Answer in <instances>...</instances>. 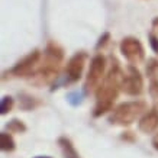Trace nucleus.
I'll return each mask as SVG.
<instances>
[{"label": "nucleus", "mask_w": 158, "mask_h": 158, "mask_svg": "<svg viewBox=\"0 0 158 158\" xmlns=\"http://www.w3.org/2000/svg\"><path fill=\"white\" fill-rule=\"evenodd\" d=\"M123 77V73L120 71L119 65L116 62L113 68L109 71V74L106 76L102 86L96 90V106H94V112H93V115L96 118L105 115L106 112L112 109L115 100L118 99L119 90H122Z\"/></svg>", "instance_id": "obj_1"}, {"label": "nucleus", "mask_w": 158, "mask_h": 158, "mask_svg": "<svg viewBox=\"0 0 158 158\" xmlns=\"http://www.w3.org/2000/svg\"><path fill=\"white\" fill-rule=\"evenodd\" d=\"M62 60H64V49L57 42H49L44 52V64L39 68V77L42 83L48 84L57 78Z\"/></svg>", "instance_id": "obj_2"}, {"label": "nucleus", "mask_w": 158, "mask_h": 158, "mask_svg": "<svg viewBox=\"0 0 158 158\" xmlns=\"http://www.w3.org/2000/svg\"><path fill=\"white\" fill-rule=\"evenodd\" d=\"M147 110V105L142 100H134V102H125L120 103L118 107L113 109L109 120L112 125L118 126H129L138 119L141 115H144Z\"/></svg>", "instance_id": "obj_3"}, {"label": "nucleus", "mask_w": 158, "mask_h": 158, "mask_svg": "<svg viewBox=\"0 0 158 158\" xmlns=\"http://www.w3.org/2000/svg\"><path fill=\"white\" fill-rule=\"evenodd\" d=\"M105 71H106V58L102 54H97L93 57L90 62V68L87 73L86 78V91H94L102 86V81H105Z\"/></svg>", "instance_id": "obj_4"}, {"label": "nucleus", "mask_w": 158, "mask_h": 158, "mask_svg": "<svg viewBox=\"0 0 158 158\" xmlns=\"http://www.w3.org/2000/svg\"><path fill=\"white\" fill-rule=\"evenodd\" d=\"M120 52L128 61L135 65V64H139V62L144 61L145 58V49L142 47V44L138 38H134V36H126L120 41Z\"/></svg>", "instance_id": "obj_5"}, {"label": "nucleus", "mask_w": 158, "mask_h": 158, "mask_svg": "<svg viewBox=\"0 0 158 158\" xmlns=\"http://www.w3.org/2000/svg\"><path fill=\"white\" fill-rule=\"evenodd\" d=\"M39 60H41V52L38 49H34L32 52H29L26 57H23L16 65H15L10 73L13 74L15 77H28L31 74H34L35 68L39 64Z\"/></svg>", "instance_id": "obj_6"}, {"label": "nucleus", "mask_w": 158, "mask_h": 158, "mask_svg": "<svg viewBox=\"0 0 158 158\" xmlns=\"http://www.w3.org/2000/svg\"><path fill=\"white\" fill-rule=\"evenodd\" d=\"M122 90L126 94H131V96H138L144 91L142 76L134 65H131L128 68V74H125L123 81H122Z\"/></svg>", "instance_id": "obj_7"}, {"label": "nucleus", "mask_w": 158, "mask_h": 158, "mask_svg": "<svg viewBox=\"0 0 158 158\" xmlns=\"http://www.w3.org/2000/svg\"><path fill=\"white\" fill-rule=\"evenodd\" d=\"M86 60H87V54L80 51L76 52L70 58V61L67 64V77L70 81H78L80 77L83 74L84 65H86Z\"/></svg>", "instance_id": "obj_8"}, {"label": "nucleus", "mask_w": 158, "mask_h": 158, "mask_svg": "<svg viewBox=\"0 0 158 158\" xmlns=\"http://www.w3.org/2000/svg\"><path fill=\"white\" fill-rule=\"evenodd\" d=\"M138 128L141 132L144 134H151L158 128V109L152 107L151 110H148L141 119H139Z\"/></svg>", "instance_id": "obj_9"}, {"label": "nucleus", "mask_w": 158, "mask_h": 158, "mask_svg": "<svg viewBox=\"0 0 158 158\" xmlns=\"http://www.w3.org/2000/svg\"><path fill=\"white\" fill-rule=\"evenodd\" d=\"M58 145H60V148H61L64 158H80L77 149L74 148L73 142L67 136H61V138L58 139Z\"/></svg>", "instance_id": "obj_10"}, {"label": "nucleus", "mask_w": 158, "mask_h": 158, "mask_svg": "<svg viewBox=\"0 0 158 158\" xmlns=\"http://www.w3.org/2000/svg\"><path fill=\"white\" fill-rule=\"evenodd\" d=\"M0 148H2V151H5V152L15 151L16 144H15V139L10 134H7V132H2L0 134Z\"/></svg>", "instance_id": "obj_11"}, {"label": "nucleus", "mask_w": 158, "mask_h": 158, "mask_svg": "<svg viewBox=\"0 0 158 158\" xmlns=\"http://www.w3.org/2000/svg\"><path fill=\"white\" fill-rule=\"evenodd\" d=\"M13 106H15L13 97H10V96H3V97H2V102H0V113H2V115H6V113H9L10 110L13 109Z\"/></svg>", "instance_id": "obj_12"}, {"label": "nucleus", "mask_w": 158, "mask_h": 158, "mask_svg": "<svg viewBox=\"0 0 158 158\" xmlns=\"http://www.w3.org/2000/svg\"><path fill=\"white\" fill-rule=\"evenodd\" d=\"M6 128H7V131H9V132H13V134H22V132H25V131H26L25 123L22 122V120H18V119L10 120Z\"/></svg>", "instance_id": "obj_13"}, {"label": "nucleus", "mask_w": 158, "mask_h": 158, "mask_svg": "<svg viewBox=\"0 0 158 158\" xmlns=\"http://www.w3.org/2000/svg\"><path fill=\"white\" fill-rule=\"evenodd\" d=\"M68 102H70L73 106L80 105V103L83 102V94L81 93H78V91H74V93H71V94H68Z\"/></svg>", "instance_id": "obj_14"}, {"label": "nucleus", "mask_w": 158, "mask_h": 158, "mask_svg": "<svg viewBox=\"0 0 158 158\" xmlns=\"http://www.w3.org/2000/svg\"><path fill=\"white\" fill-rule=\"evenodd\" d=\"M149 44H151V47H152L154 51L158 54V38L154 34L149 35Z\"/></svg>", "instance_id": "obj_15"}, {"label": "nucleus", "mask_w": 158, "mask_h": 158, "mask_svg": "<svg viewBox=\"0 0 158 158\" xmlns=\"http://www.w3.org/2000/svg\"><path fill=\"white\" fill-rule=\"evenodd\" d=\"M149 91H151V94H152L154 97H157V99H158V81H157V80H152V81H151Z\"/></svg>", "instance_id": "obj_16"}, {"label": "nucleus", "mask_w": 158, "mask_h": 158, "mask_svg": "<svg viewBox=\"0 0 158 158\" xmlns=\"http://www.w3.org/2000/svg\"><path fill=\"white\" fill-rule=\"evenodd\" d=\"M110 35L106 32V34H103V36H100V39H99V42H97V48H100V47H105L106 44H107V41H109Z\"/></svg>", "instance_id": "obj_17"}, {"label": "nucleus", "mask_w": 158, "mask_h": 158, "mask_svg": "<svg viewBox=\"0 0 158 158\" xmlns=\"http://www.w3.org/2000/svg\"><path fill=\"white\" fill-rule=\"evenodd\" d=\"M152 28L155 29V31H158V16L155 18V19L152 20Z\"/></svg>", "instance_id": "obj_18"}, {"label": "nucleus", "mask_w": 158, "mask_h": 158, "mask_svg": "<svg viewBox=\"0 0 158 158\" xmlns=\"http://www.w3.org/2000/svg\"><path fill=\"white\" fill-rule=\"evenodd\" d=\"M152 145H154V148L157 149L158 151V135L157 136H155V138H154V141H152Z\"/></svg>", "instance_id": "obj_19"}, {"label": "nucleus", "mask_w": 158, "mask_h": 158, "mask_svg": "<svg viewBox=\"0 0 158 158\" xmlns=\"http://www.w3.org/2000/svg\"><path fill=\"white\" fill-rule=\"evenodd\" d=\"M35 158H51V157H47V155H41V157H35Z\"/></svg>", "instance_id": "obj_20"}]
</instances>
